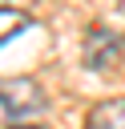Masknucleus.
<instances>
[{"instance_id": "20e7f679", "label": "nucleus", "mask_w": 125, "mask_h": 129, "mask_svg": "<svg viewBox=\"0 0 125 129\" xmlns=\"http://www.w3.org/2000/svg\"><path fill=\"white\" fill-rule=\"evenodd\" d=\"M28 28V16L24 12H16V8H0V44H8L16 32H24Z\"/></svg>"}, {"instance_id": "f03ea898", "label": "nucleus", "mask_w": 125, "mask_h": 129, "mask_svg": "<svg viewBox=\"0 0 125 129\" xmlns=\"http://www.w3.org/2000/svg\"><path fill=\"white\" fill-rule=\"evenodd\" d=\"M121 56H125V40H121L117 32H109V28H93V32L85 36V64H89V69L105 73V69H113Z\"/></svg>"}, {"instance_id": "7ed1b4c3", "label": "nucleus", "mask_w": 125, "mask_h": 129, "mask_svg": "<svg viewBox=\"0 0 125 129\" xmlns=\"http://www.w3.org/2000/svg\"><path fill=\"white\" fill-rule=\"evenodd\" d=\"M85 129H125V97L101 101V105H97V109L89 113Z\"/></svg>"}, {"instance_id": "f257e3e1", "label": "nucleus", "mask_w": 125, "mask_h": 129, "mask_svg": "<svg viewBox=\"0 0 125 129\" xmlns=\"http://www.w3.org/2000/svg\"><path fill=\"white\" fill-rule=\"evenodd\" d=\"M40 113H44V93H40L36 81H28V77L0 81V129L28 125Z\"/></svg>"}, {"instance_id": "39448f33", "label": "nucleus", "mask_w": 125, "mask_h": 129, "mask_svg": "<svg viewBox=\"0 0 125 129\" xmlns=\"http://www.w3.org/2000/svg\"><path fill=\"white\" fill-rule=\"evenodd\" d=\"M0 8H16V12H24V8H28V0H0Z\"/></svg>"}, {"instance_id": "423d86ee", "label": "nucleus", "mask_w": 125, "mask_h": 129, "mask_svg": "<svg viewBox=\"0 0 125 129\" xmlns=\"http://www.w3.org/2000/svg\"><path fill=\"white\" fill-rule=\"evenodd\" d=\"M16 129H32V125H16Z\"/></svg>"}]
</instances>
